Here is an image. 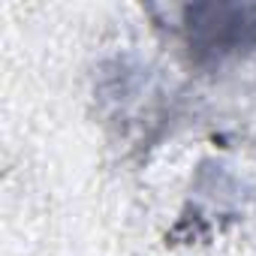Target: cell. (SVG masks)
I'll return each mask as SVG.
<instances>
[{
    "instance_id": "obj_1",
    "label": "cell",
    "mask_w": 256,
    "mask_h": 256,
    "mask_svg": "<svg viewBox=\"0 0 256 256\" xmlns=\"http://www.w3.org/2000/svg\"><path fill=\"white\" fill-rule=\"evenodd\" d=\"M181 34L196 64H226L256 52V4L208 0L181 10Z\"/></svg>"
}]
</instances>
